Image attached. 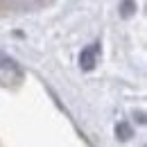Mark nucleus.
I'll use <instances>...</instances> for the list:
<instances>
[{"label":"nucleus","instance_id":"obj_3","mask_svg":"<svg viewBox=\"0 0 147 147\" xmlns=\"http://www.w3.org/2000/svg\"><path fill=\"white\" fill-rule=\"evenodd\" d=\"M134 11H136V2H134V0H122V7H120V14H122V18L134 16Z\"/></svg>","mask_w":147,"mask_h":147},{"label":"nucleus","instance_id":"obj_4","mask_svg":"<svg viewBox=\"0 0 147 147\" xmlns=\"http://www.w3.org/2000/svg\"><path fill=\"white\" fill-rule=\"evenodd\" d=\"M0 68H9V70H18V66H16V61L11 59V57H5L0 52Z\"/></svg>","mask_w":147,"mask_h":147},{"label":"nucleus","instance_id":"obj_2","mask_svg":"<svg viewBox=\"0 0 147 147\" xmlns=\"http://www.w3.org/2000/svg\"><path fill=\"white\" fill-rule=\"evenodd\" d=\"M115 136H118L120 140H129V138L134 136V131H131V127H129L127 122H118V125H115Z\"/></svg>","mask_w":147,"mask_h":147},{"label":"nucleus","instance_id":"obj_1","mask_svg":"<svg viewBox=\"0 0 147 147\" xmlns=\"http://www.w3.org/2000/svg\"><path fill=\"white\" fill-rule=\"evenodd\" d=\"M97 52H100V43H93V45H88V48L82 50V55H79V68H82L84 73H88V70L95 68Z\"/></svg>","mask_w":147,"mask_h":147}]
</instances>
